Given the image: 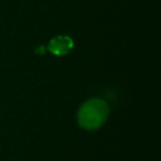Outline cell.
Returning <instances> with one entry per match:
<instances>
[{"instance_id":"cell-1","label":"cell","mask_w":161,"mask_h":161,"mask_svg":"<svg viewBox=\"0 0 161 161\" xmlns=\"http://www.w3.org/2000/svg\"><path fill=\"white\" fill-rule=\"evenodd\" d=\"M109 116V106L101 98H91L80 106L77 113L78 125L85 130L101 128Z\"/></svg>"},{"instance_id":"cell-2","label":"cell","mask_w":161,"mask_h":161,"mask_svg":"<svg viewBox=\"0 0 161 161\" xmlns=\"http://www.w3.org/2000/svg\"><path fill=\"white\" fill-rule=\"evenodd\" d=\"M74 47V42L67 36H58L50 41L47 50L56 56L66 55Z\"/></svg>"},{"instance_id":"cell-3","label":"cell","mask_w":161,"mask_h":161,"mask_svg":"<svg viewBox=\"0 0 161 161\" xmlns=\"http://www.w3.org/2000/svg\"><path fill=\"white\" fill-rule=\"evenodd\" d=\"M44 51H45V47H38L36 49V53L38 54H44Z\"/></svg>"}]
</instances>
